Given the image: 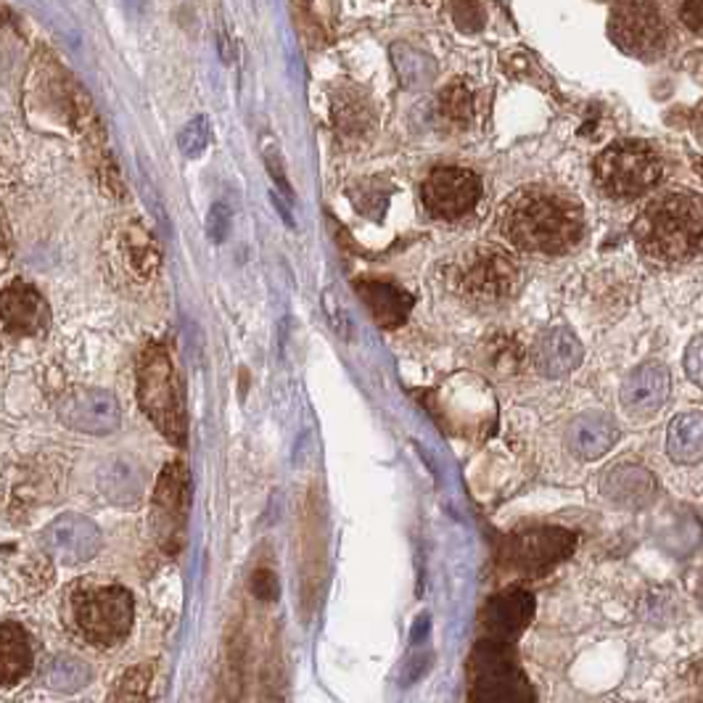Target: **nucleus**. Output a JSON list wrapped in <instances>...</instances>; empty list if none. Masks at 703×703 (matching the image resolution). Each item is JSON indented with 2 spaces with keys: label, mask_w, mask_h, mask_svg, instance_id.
Returning a JSON list of instances; mask_svg holds the SVG:
<instances>
[{
  "label": "nucleus",
  "mask_w": 703,
  "mask_h": 703,
  "mask_svg": "<svg viewBox=\"0 0 703 703\" xmlns=\"http://www.w3.org/2000/svg\"><path fill=\"white\" fill-rule=\"evenodd\" d=\"M500 230L513 246L537 254H563L585 230L581 207L553 188H521L500 212Z\"/></svg>",
  "instance_id": "obj_1"
},
{
  "label": "nucleus",
  "mask_w": 703,
  "mask_h": 703,
  "mask_svg": "<svg viewBox=\"0 0 703 703\" xmlns=\"http://www.w3.org/2000/svg\"><path fill=\"white\" fill-rule=\"evenodd\" d=\"M635 241L648 259L677 265L703 246V202L693 193H664L640 212Z\"/></svg>",
  "instance_id": "obj_2"
},
{
  "label": "nucleus",
  "mask_w": 703,
  "mask_h": 703,
  "mask_svg": "<svg viewBox=\"0 0 703 703\" xmlns=\"http://www.w3.org/2000/svg\"><path fill=\"white\" fill-rule=\"evenodd\" d=\"M138 402L143 413L154 421L162 436L183 447L188 436V418L183 389L175 373L172 357L162 344H145L138 357Z\"/></svg>",
  "instance_id": "obj_3"
},
{
  "label": "nucleus",
  "mask_w": 703,
  "mask_h": 703,
  "mask_svg": "<svg viewBox=\"0 0 703 703\" xmlns=\"http://www.w3.org/2000/svg\"><path fill=\"white\" fill-rule=\"evenodd\" d=\"M662 178V156L646 141H616L596 159L598 186L614 199H638L653 191Z\"/></svg>",
  "instance_id": "obj_4"
},
{
  "label": "nucleus",
  "mask_w": 703,
  "mask_h": 703,
  "mask_svg": "<svg viewBox=\"0 0 703 703\" xmlns=\"http://www.w3.org/2000/svg\"><path fill=\"white\" fill-rule=\"evenodd\" d=\"M72 616L93 646H117L130 632L136 605L130 592L119 585L85 587L72 598Z\"/></svg>",
  "instance_id": "obj_5"
},
{
  "label": "nucleus",
  "mask_w": 703,
  "mask_h": 703,
  "mask_svg": "<svg viewBox=\"0 0 703 703\" xmlns=\"http://www.w3.org/2000/svg\"><path fill=\"white\" fill-rule=\"evenodd\" d=\"M188 506H191V476L180 460L162 469L151 500V526L159 548L167 555H178L183 548Z\"/></svg>",
  "instance_id": "obj_6"
},
{
  "label": "nucleus",
  "mask_w": 703,
  "mask_h": 703,
  "mask_svg": "<svg viewBox=\"0 0 703 703\" xmlns=\"http://www.w3.org/2000/svg\"><path fill=\"white\" fill-rule=\"evenodd\" d=\"M456 286L463 296L484 305L502 302L519 286V265L502 248H476L458 263Z\"/></svg>",
  "instance_id": "obj_7"
},
{
  "label": "nucleus",
  "mask_w": 703,
  "mask_h": 703,
  "mask_svg": "<svg viewBox=\"0 0 703 703\" xmlns=\"http://www.w3.org/2000/svg\"><path fill=\"white\" fill-rule=\"evenodd\" d=\"M511 642L482 640L471 656V701L532 699L526 677L508 653Z\"/></svg>",
  "instance_id": "obj_8"
},
{
  "label": "nucleus",
  "mask_w": 703,
  "mask_h": 703,
  "mask_svg": "<svg viewBox=\"0 0 703 703\" xmlns=\"http://www.w3.org/2000/svg\"><path fill=\"white\" fill-rule=\"evenodd\" d=\"M423 207L442 220H458L469 215L482 199V180L463 167H439L423 180Z\"/></svg>",
  "instance_id": "obj_9"
},
{
  "label": "nucleus",
  "mask_w": 703,
  "mask_h": 703,
  "mask_svg": "<svg viewBox=\"0 0 703 703\" xmlns=\"http://www.w3.org/2000/svg\"><path fill=\"white\" fill-rule=\"evenodd\" d=\"M574 545H577V539L566 529H555V526H550V529H532L508 539L502 559H506L508 566L519 568V572L539 574L548 572L553 563L568 559Z\"/></svg>",
  "instance_id": "obj_10"
},
{
  "label": "nucleus",
  "mask_w": 703,
  "mask_h": 703,
  "mask_svg": "<svg viewBox=\"0 0 703 703\" xmlns=\"http://www.w3.org/2000/svg\"><path fill=\"white\" fill-rule=\"evenodd\" d=\"M611 35L629 53L662 51L666 42V22L662 11L648 0H627L611 14Z\"/></svg>",
  "instance_id": "obj_11"
},
{
  "label": "nucleus",
  "mask_w": 703,
  "mask_h": 703,
  "mask_svg": "<svg viewBox=\"0 0 703 703\" xmlns=\"http://www.w3.org/2000/svg\"><path fill=\"white\" fill-rule=\"evenodd\" d=\"M59 418L80 434H112L119 429L123 410L117 397L106 389H72L59 402Z\"/></svg>",
  "instance_id": "obj_12"
},
{
  "label": "nucleus",
  "mask_w": 703,
  "mask_h": 703,
  "mask_svg": "<svg viewBox=\"0 0 703 703\" xmlns=\"http://www.w3.org/2000/svg\"><path fill=\"white\" fill-rule=\"evenodd\" d=\"M40 545L53 561H62L64 566H77V563L90 561L99 553L101 532L90 519L66 513L42 529Z\"/></svg>",
  "instance_id": "obj_13"
},
{
  "label": "nucleus",
  "mask_w": 703,
  "mask_h": 703,
  "mask_svg": "<svg viewBox=\"0 0 703 703\" xmlns=\"http://www.w3.org/2000/svg\"><path fill=\"white\" fill-rule=\"evenodd\" d=\"M669 397V371L662 362H642L622 384V405L629 416L648 418Z\"/></svg>",
  "instance_id": "obj_14"
},
{
  "label": "nucleus",
  "mask_w": 703,
  "mask_h": 703,
  "mask_svg": "<svg viewBox=\"0 0 703 703\" xmlns=\"http://www.w3.org/2000/svg\"><path fill=\"white\" fill-rule=\"evenodd\" d=\"M535 614V600L524 590H508L495 596L482 611L484 640L511 642Z\"/></svg>",
  "instance_id": "obj_15"
},
{
  "label": "nucleus",
  "mask_w": 703,
  "mask_h": 703,
  "mask_svg": "<svg viewBox=\"0 0 703 703\" xmlns=\"http://www.w3.org/2000/svg\"><path fill=\"white\" fill-rule=\"evenodd\" d=\"M3 329L14 336H35L48 325V307L40 291L24 281H14L3 289L0 299Z\"/></svg>",
  "instance_id": "obj_16"
},
{
  "label": "nucleus",
  "mask_w": 703,
  "mask_h": 703,
  "mask_svg": "<svg viewBox=\"0 0 703 703\" xmlns=\"http://www.w3.org/2000/svg\"><path fill=\"white\" fill-rule=\"evenodd\" d=\"M600 493L609 497L611 502L624 508H648L656 502L659 482L648 469L635 463H622L609 469L600 478Z\"/></svg>",
  "instance_id": "obj_17"
},
{
  "label": "nucleus",
  "mask_w": 703,
  "mask_h": 703,
  "mask_svg": "<svg viewBox=\"0 0 703 703\" xmlns=\"http://www.w3.org/2000/svg\"><path fill=\"white\" fill-rule=\"evenodd\" d=\"M616 439H619L616 421L611 416L598 413V410L574 418L566 432V447L579 460L603 458L616 445Z\"/></svg>",
  "instance_id": "obj_18"
},
{
  "label": "nucleus",
  "mask_w": 703,
  "mask_h": 703,
  "mask_svg": "<svg viewBox=\"0 0 703 703\" xmlns=\"http://www.w3.org/2000/svg\"><path fill=\"white\" fill-rule=\"evenodd\" d=\"M355 291L360 294V299L366 302V307L379 320V325L384 329H397L408 320L410 310H413V296L408 294L402 286L392 281H381V278H360L355 281Z\"/></svg>",
  "instance_id": "obj_19"
},
{
  "label": "nucleus",
  "mask_w": 703,
  "mask_h": 703,
  "mask_svg": "<svg viewBox=\"0 0 703 703\" xmlns=\"http://www.w3.org/2000/svg\"><path fill=\"white\" fill-rule=\"evenodd\" d=\"M581 357H585V349L579 338L568 329H553L537 342L535 366L542 375L561 379V375L577 371Z\"/></svg>",
  "instance_id": "obj_20"
},
{
  "label": "nucleus",
  "mask_w": 703,
  "mask_h": 703,
  "mask_svg": "<svg viewBox=\"0 0 703 703\" xmlns=\"http://www.w3.org/2000/svg\"><path fill=\"white\" fill-rule=\"evenodd\" d=\"M656 542L675 559H688L703 542V526L693 513H666L656 524Z\"/></svg>",
  "instance_id": "obj_21"
},
{
  "label": "nucleus",
  "mask_w": 703,
  "mask_h": 703,
  "mask_svg": "<svg viewBox=\"0 0 703 703\" xmlns=\"http://www.w3.org/2000/svg\"><path fill=\"white\" fill-rule=\"evenodd\" d=\"M33 669V646L27 632L14 622H3L0 627V680L5 688L16 685Z\"/></svg>",
  "instance_id": "obj_22"
},
{
  "label": "nucleus",
  "mask_w": 703,
  "mask_h": 703,
  "mask_svg": "<svg viewBox=\"0 0 703 703\" xmlns=\"http://www.w3.org/2000/svg\"><path fill=\"white\" fill-rule=\"evenodd\" d=\"M666 452L675 463L682 465L703 460V413H682L669 423Z\"/></svg>",
  "instance_id": "obj_23"
},
{
  "label": "nucleus",
  "mask_w": 703,
  "mask_h": 703,
  "mask_svg": "<svg viewBox=\"0 0 703 703\" xmlns=\"http://www.w3.org/2000/svg\"><path fill=\"white\" fill-rule=\"evenodd\" d=\"M123 248L132 268L141 272L143 278L154 276V272L159 270V248H156L151 235L145 233L141 226H130L125 230Z\"/></svg>",
  "instance_id": "obj_24"
},
{
  "label": "nucleus",
  "mask_w": 703,
  "mask_h": 703,
  "mask_svg": "<svg viewBox=\"0 0 703 703\" xmlns=\"http://www.w3.org/2000/svg\"><path fill=\"white\" fill-rule=\"evenodd\" d=\"M46 682L53 690H64V693H75L90 682L88 664L75 656H56L46 666Z\"/></svg>",
  "instance_id": "obj_25"
},
{
  "label": "nucleus",
  "mask_w": 703,
  "mask_h": 703,
  "mask_svg": "<svg viewBox=\"0 0 703 703\" xmlns=\"http://www.w3.org/2000/svg\"><path fill=\"white\" fill-rule=\"evenodd\" d=\"M394 56H397V72L402 77L408 88H418V85H426L434 77L436 66L429 56L413 51V48H394Z\"/></svg>",
  "instance_id": "obj_26"
},
{
  "label": "nucleus",
  "mask_w": 703,
  "mask_h": 703,
  "mask_svg": "<svg viewBox=\"0 0 703 703\" xmlns=\"http://www.w3.org/2000/svg\"><path fill=\"white\" fill-rule=\"evenodd\" d=\"M442 114L452 123H469L474 114V95L465 88V82H450L439 99Z\"/></svg>",
  "instance_id": "obj_27"
},
{
  "label": "nucleus",
  "mask_w": 703,
  "mask_h": 703,
  "mask_svg": "<svg viewBox=\"0 0 703 703\" xmlns=\"http://www.w3.org/2000/svg\"><path fill=\"white\" fill-rule=\"evenodd\" d=\"M209 138H212L209 119L204 117V114H199V117H193L191 123H188L183 130H180L178 145H180V151H183L186 156L196 159V156H202L204 151H207Z\"/></svg>",
  "instance_id": "obj_28"
},
{
  "label": "nucleus",
  "mask_w": 703,
  "mask_h": 703,
  "mask_svg": "<svg viewBox=\"0 0 703 703\" xmlns=\"http://www.w3.org/2000/svg\"><path fill=\"white\" fill-rule=\"evenodd\" d=\"M151 677H154V666H151V664L132 666L130 672H125L123 680H119L114 699H117V701H141V699H145V695H149Z\"/></svg>",
  "instance_id": "obj_29"
},
{
  "label": "nucleus",
  "mask_w": 703,
  "mask_h": 703,
  "mask_svg": "<svg viewBox=\"0 0 703 703\" xmlns=\"http://www.w3.org/2000/svg\"><path fill=\"white\" fill-rule=\"evenodd\" d=\"M207 233H209V239L215 241V244H222V241L228 239V233H230V209L226 207V204L217 202L215 207L209 209Z\"/></svg>",
  "instance_id": "obj_30"
},
{
  "label": "nucleus",
  "mask_w": 703,
  "mask_h": 703,
  "mask_svg": "<svg viewBox=\"0 0 703 703\" xmlns=\"http://www.w3.org/2000/svg\"><path fill=\"white\" fill-rule=\"evenodd\" d=\"M685 373H688V379L693 381L695 386L703 389V336L693 338L688 352H685Z\"/></svg>",
  "instance_id": "obj_31"
},
{
  "label": "nucleus",
  "mask_w": 703,
  "mask_h": 703,
  "mask_svg": "<svg viewBox=\"0 0 703 703\" xmlns=\"http://www.w3.org/2000/svg\"><path fill=\"white\" fill-rule=\"evenodd\" d=\"M252 592L259 600H265V603H270V600H276L278 598L276 574L268 572V568H259V572L254 574V579H252Z\"/></svg>",
  "instance_id": "obj_32"
},
{
  "label": "nucleus",
  "mask_w": 703,
  "mask_h": 703,
  "mask_svg": "<svg viewBox=\"0 0 703 703\" xmlns=\"http://www.w3.org/2000/svg\"><path fill=\"white\" fill-rule=\"evenodd\" d=\"M680 20L690 33H701L703 29V0H685L680 9Z\"/></svg>",
  "instance_id": "obj_33"
},
{
  "label": "nucleus",
  "mask_w": 703,
  "mask_h": 703,
  "mask_svg": "<svg viewBox=\"0 0 703 703\" xmlns=\"http://www.w3.org/2000/svg\"><path fill=\"white\" fill-rule=\"evenodd\" d=\"M693 167H695V172H699L701 178H703V159H695V162H693Z\"/></svg>",
  "instance_id": "obj_34"
},
{
  "label": "nucleus",
  "mask_w": 703,
  "mask_h": 703,
  "mask_svg": "<svg viewBox=\"0 0 703 703\" xmlns=\"http://www.w3.org/2000/svg\"><path fill=\"white\" fill-rule=\"evenodd\" d=\"M699 603L703 605V574H701V579H699Z\"/></svg>",
  "instance_id": "obj_35"
},
{
  "label": "nucleus",
  "mask_w": 703,
  "mask_h": 703,
  "mask_svg": "<svg viewBox=\"0 0 703 703\" xmlns=\"http://www.w3.org/2000/svg\"><path fill=\"white\" fill-rule=\"evenodd\" d=\"M132 3H138V0H132Z\"/></svg>",
  "instance_id": "obj_36"
}]
</instances>
